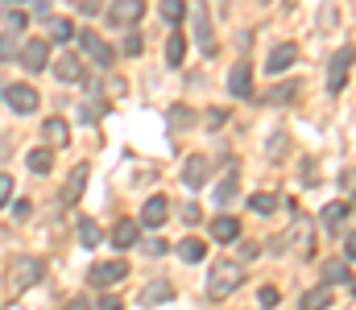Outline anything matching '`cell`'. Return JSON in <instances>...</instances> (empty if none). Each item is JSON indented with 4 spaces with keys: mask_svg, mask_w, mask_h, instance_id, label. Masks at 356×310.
Listing matches in <instances>:
<instances>
[{
    "mask_svg": "<svg viewBox=\"0 0 356 310\" xmlns=\"http://www.w3.org/2000/svg\"><path fill=\"white\" fill-rule=\"evenodd\" d=\"M79 244H83V249H95V244H100V224H95V220H83V224H79Z\"/></svg>",
    "mask_w": 356,
    "mask_h": 310,
    "instance_id": "d4e9b609",
    "label": "cell"
},
{
    "mask_svg": "<svg viewBox=\"0 0 356 310\" xmlns=\"http://www.w3.org/2000/svg\"><path fill=\"white\" fill-rule=\"evenodd\" d=\"M124 278H129V265H124V261H100V265H91V273H87V282H91L95 290L120 286Z\"/></svg>",
    "mask_w": 356,
    "mask_h": 310,
    "instance_id": "277c9868",
    "label": "cell"
},
{
    "mask_svg": "<svg viewBox=\"0 0 356 310\" xmlns=\"http://www.w3.org/2000/svg\"><path fill=\"white\" fill-rule=\"evenodd\" d=\"M141 298H145V302H170V298H174V290H170V282H149Z\"/></svg>",
    "mask_w": 356,
    "mask_h": 310,
    "instance_id": "cb8c5ba5",
    "label": "cell"
},
{
    "mask_svg": "<svg viewBox=\"0 0 356 310\" xmlns=\"http://www.w3.org/2000/svg\"><path fill=\"white\" fill-rule=\"evenodd\" d=\"M328 302H332V294H328V290H311V294L303 298V307H328Z\"/></svg>",
    "mask_w": 356,
    "mask_h": 310,
    "instance_id": "4dcf8cb0",
    "label": "cell"
},
{
    "mask_svg": "<svg viewBox=\"0 0 356 310\" xmlns=\"http://www.w3.org/2000/svg\"><path fill=\"white\" fill-rule=\"evenodd\" d=\"M21 54V46H17V37H8V33H0V58L8 62V58H17Z\"/></svg>",
    "mask_w": 356,
    "mask_h": 310,
    "instance_id": "f546056e",
    "label": "cell"
},
{
    "mask_svg": "<svg viewBox=\"0 0 356 310\" xmlns=\"http://www.w3.org/2000/svg\"><path fill=\"white\" fill-rule=\"evenodd\" d=\"M249 207H253V211H257V215H274V211H278V207H282V203H278V199H274V195H253V203H249Z\"/></svg>",
    "mask_w": 356,
    "mask_h": 310,
    "instance_id": "83f0119b",
    "label": "cell"
},
{
    "mask_svg": "<svg viewBox=\"0 0 356 310\" xmlns=\"http://www.w3.org/2000/svg\"><path fill=\"white\" fill-rule=\"evenodd\" d=\"M166 215H170V203H166L162 195H153V199H145V207H141V228H162Z\"/></svg>",
    "mask_w": 356,
    "mask_h": 310,
    "instance_id": "8fae6325",
    "label": "cell"
},
{
    "mask_svg": "<svg viewBox=\"0 0 356 310\" xmlns=\"http://www.w3.org/2000/svg\"><path fill=\"white\" fill-rule=\"evenodd\" d=\"M207 170H212V162H207L203 153H191L187 166H182V182H187V186H203V182H207Z\"/></svg>",
    "mask_w": 356,
    "mask_h": 310,
    "instance_id": "7c38bea8",
    "label": "cell"
},
{
    "mask_svg": "<svg viewBox=\"0 0 356 310\" xmlns=\"http://www.w3.org/2000/svg\"><path fill=\"white\" fill-rule=\"evenodd\" d=\"M137 236H141V224H133V220H120V224L112 228V244H116V249H133Z\"/></svg>",
    "mask_w": 356,
    "mask_h": 310,
    "instance_id": "2e32d148",
    "label": "cell"
},
{
    "mask_svg": "<svg viewBox=\"0 0 356 310\" xmlns=\"http://www.w3.org/2000/svg\"><path fill=\"white\" fill-rule=\"evenodd\" d=\"M41 137H46V141H54V145H66V141H71V128H66V120L50 116V120L41 124Z\"/></svg>",
    "mask_w": 356,
    "mask_h": 310,
    "instance_id": "ac0fdd59",
    "label": "cell"
},
{
    "mask_svg": "<svg viewBox=\"0 0 356 310\" xmlns=\"http://www.w3.org/2000/svg\"><path fill=\"white\" fill-rule=\"evenodd\" d=\"M182 54H187V37L182 33H170L166 37V62L170 66H182Z\"/></svg>",
    "mask_w": 356,
    "mask_h": 310,
    "instance_id": "ffe728a7",
    "label": "cell"
},
{
    "mask_svg": "<svg viewBox=\"0 0 356 310\" xmlns=\"http://www.w3.org/2000/svg\"><path fill=\"white\" fill-rule=\"evenodd\" d=\"M54 75H58L62 83H79V79H83V62H79L75 54H58V58H54Z\"/></svg>",
    "mask_w": 356,
    "mask_h": 310,
    "instance_id": "5bb4252c",
    "label": "cell"
},
{
    "mask_svg": "<svg viewBox=\"0 0 356 310\" xmlns=\"http://www.w3.org/2000/svg\"><path fill=\"white\" fill-rule=\"evenodd\" d=\"M303 182H307V186H311V182H315V162H311V157H307V162H303Z\"/></svg>",
    "mask_w": 356,
    "mask_h": 310,
    "instance_id": "ab89813d",
    "label": "cell"
},
{
    "mask_svg": "<svg viewBox=\"0 0 356 310\" xmlns=\"http://www.w3.org/2000/svg\"><path fill=\"white\" fill-rule=\"evenodd\" d=\"M50 37H58V41H66V37H75V29H71V21H62V17H54V21H50Z\"/></svg>",
    "mask_w": 356,
    "mask_h": 310,
    "instance_id": "f1b7e54d",
    "label": "cell"
},
{
    "mask_svg": "<svg viewBox=\"0 0 356 310\" xmlns=\"http://www.w3.org/2000/svg\"><path fill=\"white\" fill-rule=\"evenodd\" d=\"M191 21H195V41H199V50H203V54H216V33H212V12H207L203 4H195V8H191Z\"/></svg>",
    "mask_w": 356,
    "mask_h": 310,
    "instance_id": "5b68a950",
    "label": "cell"
},
{
    "mask_svg": "<svg viewBox=\"0 0 356 310\" xmlns=\"http://www.w3.org/2000/svg\"><path fill=\"white\" fill-rule=\"evenodd\" d=\"M353 62H356L353 46L336 50V58H332V75H328V87H332V91H344V83H348V66H353Z\"/></svg>",
    "mask_w": 356,
    "mask_h": 310,
    "instance_id": "52a82bcc",
    "label": "cell"
},
{
    "mask_svg": "<svg viewBox=\"0 0 356 310\" xmlns=\"http://www.w3.org/2000/svg\"><path fill=\"white\" fill-rule=\"evenodd\" d=\"M29 211H33L29 199H17V203H12V215H17V220H29Z\"/></svg>",
    "mask_w": 356,
    "mask_h": 310,
    "instance_id": "8d00e7d4",
    "label": "cell"
},
{
    "mask_svg": "<svg viewBox=\"0 0 356 310\" xmlns=\"http://www.w3.org/2000/svg\"><path fill=\"white\" fill-rule=\"evenodd\" d=\"M228 87H232V95H253V70L249 66H236L232 79H228Z\"/></svg>",
    "mask_w": 356,
    "mask_h": 310,
    "instance_id": "d6986e66",
    "label": "cell"
},
{
    "mask_svg": "<svg viewBox=\"0 0 356 310\" xmlns=\"http://www.w3.org/2000/svg\"><path fill=\"white\" fill-rule=\"evenodd\" d=\"M257 298H261V307H278V302H282V294H278L274 286H261V294H257Z\"/></svg>",
    "mask_w": 356,
    "mask_h": 310,
    "instance_id": "d6a6232c",
    "label": "cell"
},
{
    "mask_svg": "<svg viewBox=\"0 0 356 310\" xmlns=\"http://www.w3.org/2000/svg\"><path fill=\"white\" fill-rule=\"evenodd\" d=\"M348 211H353V207H348L344 199H336V203H328V207H324V224H328V228H340Z\"/></svg>",
    "mask_w": 356,
    "mask_h": 310,
    "instance_id": "7402d4cb",
    "label": "cell"
},
{
    "mask_svg": "<svg viewBox=\"0 0 356 310\" xmlns=\"http://www.w3.org/2000/svg\"><path fill=\"white\" fill-rule=\"evenodd\" d=\"M41 273H46V265H41L37 257H17L12 269H8V286H12V290H33V286L41 282Z\"/></svg>",
    "mask_w": 356,
    "mask_h": 310,
    "instance_id": "7a4b0ae2",
    "label": "cell"
},
{
    "mask_svg": "<svg viewBox=\"0 0 356 310\" xmlns=\"http://www.w3.org/2000/svg\"><path fill=\"white\" fill-rule=\"evenodd\" d=\"M162 17H166L170 25H178V21L187 17V0H162Z\"/></svg>",
    "mask_w": 356,
    "mask_h": 310,
    "instance_id": "4316f807",
    "label": "cell"
},
{
    "mask_svg": "<svg viewBox=\"0 0 356 310\" xmlns=\"http://www.w3.org/2000/svg\"><path fill=\"white\" fill-rule=\"evenodd\" d=\"M25 166H29L33 174H50V166H54V153H50V149H33V153L25 157Z\"/></svg>",
    "mask_w": 356,
    "mask_h": 310,
    "instance_id": "44dd1931",
    "label": "cell"
},
{
    "mask_svg": "<svg viewBox=\"0 0 356 310\" xmlns=\"http://www.w3.org/2000/svg\"><path fill=\"white\" fill-rule=\"evenodd\" d=\"M37 17H50V0H37V8H33Z\"/></svg>",
    "mask_w": 356,
    "mask_h": 310,
    "instance_id": "f6af8a7d",
    "label": "cell"
},
{
    "mask_svg": "<svg viewBox=\"0 0 356 310\" xmlns=\"http://www.w3.org/2000/svg\"><path fill=\"white\" fill-rule=\"evenodd\" d=\"M257 253H261V249H257V244H241V257H245V261H253V257H257Z\"/></svg>",
    "mask_w": 356,
    "mask_h": 310,
    "instance_id": "ee69618b",
    "label": "cell"
},
{
    "mask_svg": "<svg viewBox=\"0 0 356 310\" xmlns=\"http://www.w3.org/2000/svg\"><path fill=\"white\" fill-rule=\"evenodd\" d=\"M241 286H245L241 261H220V265L212 269V278H207V294H212V298H228V294H236Z\"/></svg>",
    "mask_w": 356,
    "mask_h": 310,
    "instance_id": "6da1fadb",
    "label": "cell"
},
{
    "mask_svg": "<svg viewBox=\"0 0 356 310\" xmlns=\"http://www.w3.org/2000/svg\"><path fill=\"white\" fill-rule=\"evenodd\" d=\"M344 257H348V261H356V232L344 240Z\"/></svg>",
    "mask_w": 356,
    "mask_h": 310,
    "instance_id": "b9f144b4",
    "label": "cell"
},
{
    "mask_svg": "<svg viewBox=\"0 0 356 310\" xmlns=\"http://www.w3.org/2000/svg\"><path fill=\"white\" fill-rule=\"evenodd\" d=\"M145 253H149V257H162V253H166V240H149Z\"/></svg>",
    "mask_w": 356,
    "mask_h": 310,
    "instance_id": "60d3db41",
    "label": "cell"
},
{
    "mask_svg": "<svg viewBox=\"0 0 356 310\" xmlns=\"http://www.w3.org/2000/svg\"><path fill=\"white\" fill-rule=\"evenodd\" d=\"M199 220H203V215H199V207H195V203H187V207H182V224H187V228H195Z\"/></svg>",
    "mask_w": 356,
    "mask_h": 310,
    "instance_id": "836d02e7",
    "label": "cell"
},
{
    "mask_svg": "<svg viewBox=\"0 0 356 310\" xmlns=\"http://www.w3.org/2000/svg\"><path fill=\"white\" fill-rule=\"evenodd\" d=\"M0 91H4V87H0Z\"/></svg>",
    "mask_w": 356,
    "mask_h": 310,
    "instance_id": "7dc6e473",
    "label": "cell"
},
{
    "mask_svg": "<svg viewBox=\"0 0 356 310\" xmlns=\"http://www.w3.org/2000/svg\"><path fill=\"white\" fill-rule=\"evenodd\" d=\"M112 25H137L145 17V0H112Z\"/></svg>",
    "mask_w": 356,
    "mask_h": 310,
    "instance_id": "ba28073f",
    "label": "cell"
},
{
    "mask_svg": "<svg viewBox=\"0 0 356 310\" xmlns=\"http://www.w3.org/2000/svg\"><path fill=\"white\" fill-rule=\"evenodd\" d=\"M87 174H91V170H87V162H83V166H75V170L66 174V182H62V203H66V207H71V203H79V195H83V186H87Z\"/></svg>",
    "mask_w": 356,
    "mask_h": 310,
    "instance_id": "30bf717a",
    "label": "cell"
},
{
    "mask_svg": "<svg viewBox=\"0 0 356 310\" xmlns=\"http://www.w3.org/2000/svg\"><path fill=\"white\" fill-rule=\"evenodd\" d=\"M290 95H294V87H274L265 99H270V104H282V99H290Z\"/></svg>",
    "mask_w": 356,
    "mask_h": 310,
    "instance_id": "d590c367",
    "label": "cell"
},
{
    "mask_svg": "<svg viewBox=\"0 0 356 310\" xmlns=\"http://www.w3.org/2000/svg\"><path fill=\"white\" fill-rule=\"evenodd\" d=\"M324 282H328V286H332V282H344L356 294V278L348 273V261H328V265H324Z\"/></svg>",
    "mask_w": 356,
    "mask_h": 310,
    "instance_id": "e0dca14e",
    "label": "cell"
},
{
    "mask_svg": "<svg viewBox=\"0 0 356 310\" xmlns=\"http://www.w3.org/2000/svg\"><path fill=\"white\" fill-rule=\"evenodd\" d=\"M8 25H12V29H25V25H29V17H25V12H8Z\"/></svg>",
    "mask_w": 356,
    "mask_h": 310,
    "instance_id": "f35d334b",
    "label": "cell"
},
{
    "mask_svg": "<svg viewBox=\"0 0 356 310\" xmlns=\"http://www.w3.org/2000/svg\"><path fill=\"white\" fill-rule=\"evenodd\" d=\"M294 58H299V46H294V41H286V46H278V50L270 54L265 70H270V75H282L286 66H294Z\"/></svg>",
    "mask_w": 356,
    "mask_h": 310,
    "instance_id": "4fadbf2b",
    "label": "cell"
},
{
    "mask_svg": "<svg viewBox=\"0 0 356 310\" xmlns=\"http://www.w3.org/2000/svg\"><path fill=\"white\" fill-rule=\"evenodd\" d=\"M261 4H265V0H261Z\"/></svg>",
    "mask_w": 356,
    "mask_h": 310,
    "instance_id": "bcb514c9",
    "label": "cell"
},
{
    "mask_svg": "<svg viewBox=\"0 0 356 310\" xmlns=\"http://www.w3.org/2000/svg\"><path fill=\"white\" fill-rule=\"evenodd\" d=\"M0 95H4V104H8L17 116H29V112H37V91H33L29 83H8Z\"/></svg>",
    "mask_w": 356,
    "mask_h": 310,
    "instance_id": "3957f363",
    "label": "cell"
},
{
    "mask_svg": "<svg viewBox=\"0 0 356 310\" xmlns=\"http://www.w3.org/2000/svg\"><path fill=\"white\" fill-rule=\"evenodd\" d=\"M232 195H236V182H232V178H228V182H224V186H220V191H216V199H220V203H228V199H232Z\"/></svg>",
    "mask_w": 356,
    "mask_h": 310,
    "instance_id": "74e56055",
    "label": "cell"
},
{
    "mask_svg": "<svg viewBox=\"0 0 356 310\" xmlns=\"http://www.w3.org/2000/svg\"><path fill=\"white\" fill-rule=\"evenodd\" d=\"M79 46H83V54L91 58V62H100V66H112V58H116V50L104 41V37H95V33H79Z\"/></svg>",
    "mask_w": 356,
    "mask_h": 310,
    "instance_id": "8992f818",
    "label": "cell"
},
{
    "mask_svg": "<svg viewBox=\"0 0 356 310\" xmlns=\"http://www.w3.org/2000/svg\"><path fill=\"white\" fill-rule=\"evenodd\" d=\"M8 199H12V178L0 174V207H8Z\"/></svg>",
    "mask_w": 356,
    "mask_h": 310,
    "instance_id": "e575fe53",
    "label": "cell"
},
{
    "mask_svg": "<svg viewBox=\"0 0 356 310\" xmlns=\"http://www.w3.org/2000/svg\"><path fill=\"white\" fill-rule=\"evenodd\" d=\"M17 58L25 62V70H33V75H37V70H41V66L50 62V46L33 37V41H25V46H21V54H17Z\"/></svg>",
    "mask_w": 356,
    "mask_h": 310,
    "instance_id": "9c48e42d",
    "label": "cell"
},
{
    "mask_svg": "<svg viewBox=\"0 0 356 310\" xmlns=\"http://www.w3.org/2000/svg\"><path fill=\"white\" fill-rule=\"evenodd\" d=\"M224 120H228V112H224V108H216V112L207 116V124H224Z\"/></svg>",
    "mask_w": 356,
    "mask_h": 310,
    "instance_id": "7bdbcfd3",
    "label": "cell"
},
{
    "mask_svg": "<svg viewBox=\"0 0 356 310\" xmlns=\"http://www.w3.org/2000/svg\"><path fill=\"white\" fill-rule=\"evenodd\" d=\"M191 124H195V112L182 108V104H174L170 108V128H191Z\"/></svg>",
    "mask_w": 356,
    "mask_h": 310,
    "instance_id": "484cf974",
    "label": "cell"
},
{
    "mask_svg": "<svg viewBox=\"0 0 356 310\" xmlns=\"http://www.w3.org/2000/svg\"><path fill=\"white\" fill-rule=\"evenodd\" d=\"M212 236H216L220 244H232V240H241V224H236L232 215H216V220H212Z\"/></svg>",
    "mask_w": 356,
    "mask_h": 310,
    "instance_id": "9a60e30c",
    "label": "cell"
},
{
    "mask_svg": "<svg viewBox=\"0 0 356 310\" xmlns=\"http://www.w3.org/2000/svg\"><path fill=\"white\" fill-rule=\"evenodd\" d=\"M203 253H207V249H203V240H191V236H187V240H178V257H182L187 265L203 261Z\"/></svg>",
    "mask_w": 356,
    "mask_h": 310,
    "instance_id": "603a6c76",
    "label": "cell"
},
{
    "mask_svg": "<svg viewBox=\"0 0 356 310\" xmlns=\"http://www.w3.org/2000/svg\"><path fill=\"white\" fill-rule=\"evenodd\" d=\"M141 50H145V37L141 33H129L124 37V54H141Z\"/></svg>",
    "mask_w": 356,
    "mask_h": 310,
    "instance_id": "1f68e13d",
    "label": "cell"
}]
</instances>
